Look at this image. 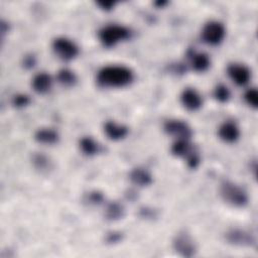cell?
Returning a JSON list of instances; mask_svg holds the SVG:
<instances>
[{
	"mask_svg": "<svg viewBox=\"0 0 258 258\" xmlns=\"http://www.w3.org/2000/svg\"><path fill=\"white\" fill-rule=\"evenodd\" d=\"M133 72L125 66H106L97 75V83L105 88H123L132 83Z\"/></svg>",
	"mask_w": 258,
	"mask_h": 258,
	"instance_id": "6da1fadb",
	"label": "cell"
},
{
	"mask_svg": "<svg viewBox=\"0 0 258 258\" xmlns=\"http://www.w3.org/2000/svg\"><path fill=\"white\" fill-rule=\"evenodd\" d=\"M220 196L225 203L236 208H242L248 203L246 190L233 181L225 180L220 185Z\"/></svg>",
	"mask_w": 258,
	"mask_h": 258,
	"instance_id": "7a4b0ae2",
	"label": "cell"
},
{
	"mask_svg": "<svg viewBox=\"0 0 258 258\" xmlns=\"http://www.w3.org/2000/svg\"><path fill=\"white\" fill-rule=\"evenodd\" d=\"M130 34L131 32L127 27L118 24H110L101 28L98 36L104 46L112 47L120 41L128 39Z\"/></svg>",
	"mask_w": 258,
	"mask_h": 258,
	"instance_id": "3957f363",
	"label": "cell"
},
{
	"mask_svg": "<svg viewBox=\"0 0 258 258\" xmlns=\"http://www.w3.org/2000/svg\"><path fill=\"white\" fill-rule=\"evenodd\" d=\"M226 35L225 26L216 20L209 21L205 24L202 30L203 40L210 45L220 44Z\"/></svg>",
	"mask_w": 258,
	"mask_h": 258,
	"instance_id": "277c9868",
	"label": "cell"
},
{
	"mask_svg": "<svg viewBox=\"0 0 258 258\" xmlns=\"http://www.w3.org/2000/svg\"><path fill=\"white\" fill-rule=\"evenodd\" d=\"M52 49L62 60H72L79 54L78 45L67 37H56L52 41Z\"/></svg>",
	"mask_w": 258,
	"mask_h": 258,
	"instance_id": "5b68a950",
	"label": "cell"
},
{
	"mask_svg": "<svg viewBox=\"0 0 258 258\" xmlns=\"http://www.w3.org/2000/svg\"><path fill=\"white\" fill-rule=\"evenodd\" d=\"M172 246L175 252L182 257H192L197 253V245L186 232L177 233L173 238Z\"/></svg>",
	"mask_w": 258,
	"mask_h": 258,
	"instance_id": "8992f818",
	"label": "cell"
},
{
	"mask_svg": "<svg viewBox=\"0 0 258 258\" xmlns=\"http://www.w3.org/2000/svg\"><path fill=\"white\" fill-rule=\"evenodd\" d=\"M225 239L229 244L238 247H252L256 243L255 237L251 232L240 228H233L227 231Z\"/></svg>",
	"mask_w": 258,
	"mask_h": 258,
	"instance_id": "52a82bcc",
	"label": "cell"
},
{
	"mask_svg": "<svg viewBox=\"0 0 258 258\" xmlns=\"http://www.w3.org/2000/svg\"><path fill=\"white\" fill-rule=\"evenodd\" d=\"M164 131L167 134L174 136L176 139L189 140L192 135L191 128L188 126V124L177 119L167 120L164 124Z\"/></svg>",
	"mask_w": 258,
	"mask_h": 258,
	"instance_id": "ba28073f",
	"label": "cell"
},
{
	"mask_svg": "<svg viewBox=\"0 0 258 258\" xmlns=\"http://www.w3.org/2000/svg\"><path fill=\"white\" fill-rule=\"evenodd\" d=\"M227 73L237 86H245L251 79L250 69L242 63H231L227 69Z\"/></svg>",
	"mask_w": 258,
	"mask_h": 258,
	"instance_id": "9c48e42d",
	"label": "cell"
},
{
	"mask_svg": "<svg viewBox=\"0 0 258 258\" xmlns=\"http://www.w3.org/2000/svg\"><path fill=\"white\" fill-rule=\"evenodd\" d=\"M180 102L183 107L189 111H196L203 105V99L201 95L191 88H186L180 95Z\"/></svg>",
	"mask_w": 258,
	"mask_h": 258,
	"instance_id": "30bf717a",
	"label": "cell"
},
{
	"mask_svg": "<svg viewBox=\"0 0 258 258\" xmlns=\"http://www.w3.org/2000/svg\"><path fill=\"white\" fill-rule=\"evenodd\" d=\"M218 134L223 141L227 143H233L238 140L240 136V130L236 123L232 121H226L219 127Z\"/></svg>",
	"mask_w": 258,
	"mask_h": 258,
	"instance_id": "8fae6325",
	"label": "cell"
},
{
	"mask_svg": "<svg viewBox=\"0 0 258 258\" xmlns=\"http://www.w3.org/2000/svg\"><path fill=\"white\" fill-rule=\"evenodd\" d=\"M104 132L109 139L117 141L127 136L128 128L123 124H119L115 121L110 120L104 124Z\"/></svg>",
	"mask_w": 258,
	"mask_h": 258,
	"instance_id": "7c38bea8",
	"label": "cell"
},
{
	"mask_svg": "<svg viewBox=\"0 0 258 258\" xmlns=\"http://www.w3.org/2000/svg\"><path fill=\"white\" fill-rule=\"evenodd\" d=\"M129 178L135 185L147 186L152 182L151 174L142 167H135L129 173Z\"/></svg>",
	"mask_w": 258,
	"mask_h": 258,
	"instance_id": "4fadbf2b",
	"label": "cell"
},
{
	"mask_svg": "<svg viewBox=\"0 0 258 258\" xmlns=\"http://www.w3.org/2000/svg\"><path fill=\"white\" fill-rule=\"evenodd\" d=\"M52 85L51 77L46 73L37 74L32 80V88L38 94H46Z\"/></svg>",
	"mask_w": 258,
	"mask_h": 258,
	"instance_id": "5bb4252c",
	"label": "cell"
},
{
	"mask_svg": "<svg viewBox=\"0 0 258 258\" xmlns=\"http://www.w3.org/2000/svg\"><path fill=\"white\" fill-rule=\"evenodd\" d=\"M191 68L199 73L205 72L210 68V56L205 52H192L189 56Z\"/></svg>",
	"mask_w": 258,
	"mask_h": 258,
	"instance_id": "9a60e30c",
	"label": "cell"
},
{
	"mask_svg": "<svg viewBox=\"0 0 258 258\" xmlns=\"http://www.w3.org/2000/svg\"><path fill=\"white\" fill-rule=\"evenodd\" d=\"M34 139L41 144H54L58 141V133L51 128H40L34 134Z\"/></svg>",
	"mask_w": 258,
	"mask_h": 258,
	"instance_id": "2e32d148",
	"label": "cell"
},
{
	"mask_svg": "<svg viewBox=\"0 0 258 258\" xmlns=\"http://www.w3.org/2000/svg\"><path fill=\"white\" fill-rule=\"evenodd\" d=\"M125 210L123 206L117 202H111L105 209V217L109 221H118L124 217Z\"/></svg>",
	"mask_w": 258,
	"mask_h": 258,
	"instance_id": "e0dca14e",
	"label": "cell"
},
{
	"mask_svg": "<svg viewBox=\"0 0 258 258\" xmlns=\"http://www.w3.org/2000/svg\"><path fill=\"white\" fill-rule=\"evenodd\" d=\"M192 150L188 140L186 139H176V141L171 146V152L173 155L178 157H186Z\"/></svg>",
	"mask_w": 258,
	"mask_h": 258,
	"instance_id": "ac0fdd59",
	"label": "cell"
},
{
	"mask_svg": "<svg viewBox=\"0 0 258 258\" xmlns=\"http://www.w3.org/2000/svg\"><path fill=\"white\" fill-rule=\"evenodd\" d=\"M80 148L84 154L93 156L99 152L100 146L92 137L85 136L80 140Z\"/></svg>",
	"mask_w": 258,
	"mask_h": 258,
	"instance_id": "d6986e66",
	"label": "cell"
},
{
	"mask_svg": "<svg viewBox=\"0 0 258 258\" xmlns=\"http://www.w3.org/2000/svg\"><path fill=\"white\" fill-rule=\"evenodd\" d=\"M56 79L58 83L63 87H73L77 83L76 74L69 69H61L57 72Z\"/></svg>",
	"mask_w": 258,
	"mask_h": 258,
	"instance_id": "ffe728a7",
	"label": "cell"
},
{
	"mask_svg": "<svg viewBox=\"0 0 258 258\" xmlns=\"http://www.w3.org/2000/svg\"><path fill=\"white\" fill-rule=\"evenodd\" d=\"M32 164L37 170H39L41 172H47L49 169H51V162H50L49 158L42 153H34L33 154Z\"/></svg>",
	"mask_w": 258,
	"mask_h": 258,
	"instance_id": "44dd1931",
	"label": "cell"
},
{
	"mask_svg": "<svg viewBox=\"0 0 258 258\" xmlns=\"http://www.w3.org/2000/svg\"><path fill=\"white\" fill-rule=\"evenodd\" d=\"M230 91L225 85H218L214 90V97L220 103H226L230 99Z\"/></svg>",
	"mask_w": 258,
	"mask_h": 258,
	"instance_id": "7402d4cb",
	"label": "cell"
},
{
	"mask_svg": "<svg viewBox=\"0 0 258 258\" xmlns=\"http://www.w3.org/2000/svg\"><path fill=\"white\" fill-rule=\"evenodd\" d=\"M244 99L250 107H252L254 109L257 108V106H258V92L255 88L248 89L246 91L245 95H244Z\"/></svg>",
	"mask_w": 258,
	"mask_h": 258,
	"instance_id": "603a6c76",
	"label": "cell"
},
{
	"mask_svg": "<svg viewBox=\"0 0 258 258\" xmlns=\"http://www.w3.org/2000/svg\"><path fill=\"white\" fill-rule=\"evenodd\" d=\"M85 201L90 205H100L104 201V196L99 190H92L86 195Z\"/></svg>",
	"mask_w": 258,
	"mask_h": 258,
	"instance_id": "cb8c5ba5",
	"label": "cell"
},
{
	"mask_svg": "<svg viewBox=\"0 0 258 258\" xmlns=\"http://www.w3.org/2000/svg\"><path fill=\"white\" fill-rule=\"evenodd\" d=\"M30 102V98L25 94H17L12 99V104L16 108H22L28 105Z\"/></svg>",
	"mask_w": 258,
	"mask_h": 258,
	"instance_id": "d4e9b609",
	"label": "cell"
},
{
	"mask_svg": "<svg viewBox=\"0 0 258 258\" xmlns=\"http://www.w3.org/2000/svg\"><path fill=\"white\" fill-rule=\"evenodd\" d=\"M186 164H187V166L189 167V168H197L198 166H199V164H200V161H201V159H200V155L198 154V152L197 151H191L186 157Z\"/></svg>",
	"mask_w": 258,
	"mask_h": 258,
	"instance_id": "484cf974",
	"label": "cell"
},
{
	"mask_svg": "<svg viewBox=\"0 0 258 258\" xmlns=\"http://www.w3.org/2000/svg\"><path fill=\"white\" fill-rule=\"evenodd\" d=\"M122 239V233L120 232H116V231H112L107 233L106 235V242L110 243V244H115L120 242Z\"/></svg>",
	"mask_w": 258,
	"mask_h": 258,
	"instance_id": "4316f807",
	"label": "cell"
},
{
	"mask_svg": "<svg viewBox=\"0 0 258 258\" xmlns=\"http://www.w3.org/2000/svg\"><path fill=\"white\" fill-rule=\"evenodd\" d=\"M36 63V57L34 54L32 53H29V54H26L23 58V66L24 68L26 69H31L35 66Z\"/></svg>",
	"mask_w": 258,
	"mask_h": 258,
	"instance_id": "83f0119b",
	"label": "cell"
},
{
	"mask_svg": "<svg viewBox=\"0 0 258 258\" xmlns=\"http://www.w3.org/2000/svg\"><path fill=\"white\" fill-rule=\"evenodd\" d=\"M97 5H99L101 7V9L109 11L111 9H113V7L115 6L114 2H98Z\"/></svg>",
	"mask_w": 258,
	"mask_h": 258,
	"instance_id": "f1b7e54d",
	"label": "cell"
},
{
	"mask_svg": "<svg viewBox=\"0 0 258 258\" xmlns=\"http://www.w3.org/2000/svg\"><path fill=\"white\" fill-rule=\"evenodd\" d=\"M165 4H166V2H165V1H161V2H160V1H158V2H156V3H155V5H159V6H161V7H162L163 5H165Z\"/></svg>",
	"mask_w": 258,
	"mask_h": 258,
	"instance_id": "f546056e",
	"label": "cell"
}]
</instances>
